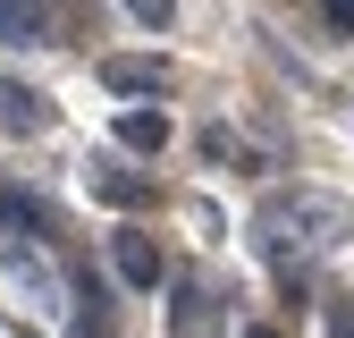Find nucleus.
Listing matches in <instances>:
<instances>
[{"instance_id": "10", "label": "nucleus", "mask_w": 354, "mask_h": 338, "mask_svg": "<svg viewBox=\"0 0 354 338\" xmlns=\"http://www.w3.org/2000/svg\"><path fill=\"white\" fill-rule=\"evenodd\" d=\"M127 9H136V17H144V26H152V34H160V26H169V17H177V0H127Z\"/></svg>"}, {"instance_id": "6", "label": "nucleus", "mask_w": 354, "mask_h": 338, "mask_svg": "<svg viewBox=\"0 0 354 338\" xmlns=\"http://www.w3.org/2000/svg\"><path fill=\"white\" fill-rule=\"evenodd\" d=\"M102 84H110V94H169V60L118 51V60H102Z\"/></svg>"}, {"instance_id": "11", "label": "nucleus", "mask_w": 354, "mask_h": 338, "mask_svg": "<svg viewBox=\"0 0 354 338\" xmlns=\"http://www.w3.org/2000/svg\"><path fill=\"white\" fill-rule=\"evenodd\" d=\"M203 152H211V161H245V144L228 136V127H211V136H203Z\"/></svg>"}, {"instance_id": "9", "label": "nucleus", "mask_w": 354, "mask_h": 338, "mask_svg": "<svg viewBox=\"0 0 354 338\" xmlns=\"http://www.w3.org/2000/svg\"><path fill=\"white\" fill-rule=\"evenodd\" d=\"M0 220H9V229H42V203H26V195H0Z\"/></svg>"}, {"instance_id": "14", "label": "nucleus", "mask_w": 354, "mask_h": 338, "mask_svg": "<svg viewBox=\"0 0 354 338\" xmlns=\"http://www.w3.org/2000/svg\"><path fill=\"white\" fill-rule=\"evenodd\" d=\"M245 338H279V330H261V321H253V330H245Z\"/></svg>"}, {"instance_id": "4", "label": "nucleus", "mask_w": 354, "mask_h": 338, "mask_svg": "<svg viewBox=\"0 0 354 338\" xmlns=\"http://www.w3.org/2000/svg\"><path fill=\"white\" fill-rule=\"evenodd\" d=\"M110 263H118L127 287H160V245H152L144 229H118V237H110Z\"/></svg>"}, {"instance_id": "1", "label": "nucleus", "mask_w": 354, "mask_h": 338, "mask_svg": "<svg viewBox=\"0 0 354 338\" xmlns=\"http://www.w3.org/2000/svg\"><path fill=\"white\" fill-rule=\"evenodd\" d=\"M354 237V203H337V195H313V186H304V195H270V203H261L253 211V245L261 254H270V263L295 279L304 263H313V254H337Z\"/></svg>"}, {"instance_id": "3", "label": "nucleus", "mask_w": 354, "mask_h": 338, "mask_svg": "<svg viewBox=\"0 0 354 338\" xmlns=\"http://www.w3.org/2000/svg\"><path fill=\"white\" fill-rule=\"evenodd\" d=\"M84 186H93V203H110V211H144L152 203V178H136V169H118V161H93Z\"/></svg>"}, {"instance_id": "12", "label": "nucleus", "mask_w": 354, "mask_h": 338, "mask_svg": "<svg viewBox=\"0 0 354 338\" xmlns=\"http://www.w3.org/2000/svg\"><path fill=\"white\" fill-rule=\"evenodd\" d=\"M321 17H329L337 34H354V0H321Z\"/></svg>"}, {"instance_id": "7", "label": "nucleus", "mask_w": 354, "mask_h": 338, "mask_svg": "<svg viewBox=\"0 0 354 338\" xmlns=\"http://www.w3.org/2000/svg\"><path fill=\"white\" fill-rule=\"evenodd\" d=\"M118 144L127 152H160L169 144V110H118Z\"/></svg>"}, {"instance_id": "13", "label": "nucleus", "mask_w": 354, "mask_h": 338, "mask_svg": "<svg viewBox=\"0 0 354 338\" xmlns=\"http://www.w3.org/2000/svg\"><path fill=\"white\" fill-rule=\"evenodd\" d=\"M329 338H354V305H346V296L329 305Z\"/></svg>"}, {"instance_id": "2", "label": "nucleus", "mask_w": 354, "mask_h": 338, "mask_svg": "<svg viewBox=\"0 0 354 338\" xmlns=\"http://www.w3.org/2000/svg\"><path fill=\"white\" fill-rule=\"evenodd\" d=\"M169 338H219V296H211V279H177Z\"/></svg>"}, {"instance_id": "8", "label": "nucleus", "mask_w": 354, "mask_h": 338, "mask_svg": "<svg viewBox=\"0 0 354 338\" xmlns=\"http://www.w3.org/2000/svg\"><path fill=\"white\" fill-rule=\"evenodd\" d=\"M51 118V102L26 94V84H0V127H17V136H34V127Z\"/></svg>"}, {"instance_id": "5", "label": "nucleus", "mask_w": 354, "mask_h": 338, "mask_svg": "<svg viewBox=\"0 0 354 338\" xmlns=\"http://www.w3.org/2000/svg\"><path fill=\"white\" fill-rule=\"evenodd\" d=\"M59 0H0V34L9 42H59Z\"/></svg>"}]
</instances>
